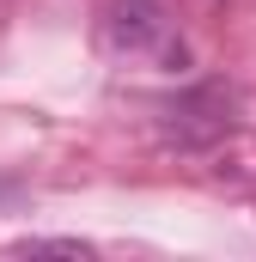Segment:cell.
<instances>
[{"instance_id": "3957f363", "label": "cell", "mask_w": 256, "mask_h": 262, "mask_svg": "<svg viewBox=\"0 0 256 262\" xmlns=\"http://www.w3.org/2000/svg\"><path fill=\"white\" fill-rule=\"evenodd\" d=\"M12 256H92L86 238H18Z\"/></svg>"}, {"instance_id": "6da1fadb", "label": "cell", "mask_w": 256, "mask_h": 262, "mask_svg": "<svg viewBox=\"0 0 256 262\" xmlns=\"http://www.w3.org/2000/svg\"><path fill=\"white\" fill-rule=\"evenodd\" d=\"M92 37H98V49L110 61H165V67L189 61L177 31H171V12L159 0H104Z\"/></svg>"}, {"instance_id": "7a4b0ae2", "label": "cell", "mask_w": 256, "mask_h": 262, "mask_svg": "<svg viewBox=\"0 0 256 262\" xmlns=\"http://www.w3.org/2000/svg\"><path fill=\"white\" fill-rule=\"evenodd\" d=\"M232 134V92L226 85H195L177 104L159 110V140L177 146V152H201V146H220Z\"/></svg>"}]
</instances>
